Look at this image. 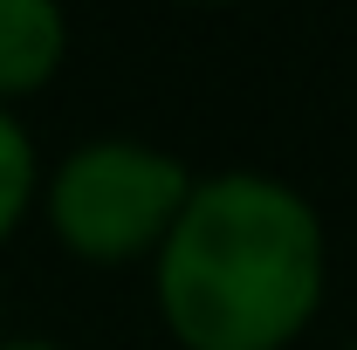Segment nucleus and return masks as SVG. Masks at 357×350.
I'll list each match as a JSON object with an SVG mask.
<instances>
[{
  "label": "nucleus",
  "instance_id": "nucleus-1",
  "mask_svg": "<svg viewBox=\"0 0 357 350\" xmlns=\"http://www.w3.org/2000/svg\"><path fill=\"white\" fill-rule=\"evenodd\" d=\"M323 303L316 206L261 172L192 185L158 248V309L185 350H282Z\"/></svg>",
  "mask_w": 357,
  "mask_h": 350
},
{
  "label": "nucleus",
  "instance_id": "nucleus-2",
  "mask_svg": "<svg viewBox=\"0 0 357 350\" xmlns=\"http://www.w3.org/2000/svg\"><path fill=\"white\" fill-rule=\"evenodd\" d=\"M185 199H192V172L172 151H151L131 137L83 144L48 178V220H55L62 248H76L83 261L103 268L158 254L172 241Z\"/></svg>",
  "mask_w": 357,
  "mask_h": 350
},
{
  "label": "nucleus",
  "instance_id": "nucleus-3",
  "mask_svg": "<svg viewBox=\"0 0 357 350\" xmlns=\"http://www.w3.org/2000/svg\"><path fill=\"white\" fill-rule=\"evenodd\" d=\"M62 42L69 28L55 0H0V103L42 89L62 62Z\"/></svg>",
  "mask_w": 357,
  "mask_h": 350
},
{
  "label": "nucleus",
  "instance_id": "nucleus-4",
  "mask_svg": "<svg viewBox=\"0 0 357 350\" xmlns=\"http://www.w3.org/2000/svg\"><path fill=\"white\" fill-rule=\"evenodd\" d=\"M28 192H35V144H28V131L0 110V241L21 227Z\"/></svg>",
  "mask_w": 357,
  "mask_h": 350
},
{
  "label": "nucleus",
  "instance_id": "nucleus-5",
  "mask_svg": "<svg viewBox=\"0 0 357 350\" xmlns=\"http://www.w3.org/2000/svg\"><path fill=\"white\" fill-rule=\"evenodd\" d=\"M0 350H55V344H0Z\"/></svg>",
  "mask_w": 357,
  "mask_h": 350
},
{
  "label": "nucleus",
  "instance_id": "nucleus-6",
  "mask_svg": "<svg viewBox=\"0 0 357 350\" xmlns=\"http://www.w3.org/2000/svg\"><path fill=\"white\" fill-rule=\"evenodd\" d=\"M351 350H357V344H351Z\"/></svg>",
  "mask_w": 357,
  "mask_h": 350
}]
</instances>
